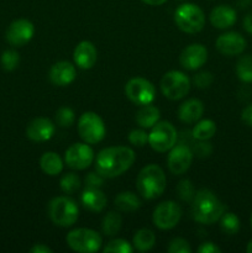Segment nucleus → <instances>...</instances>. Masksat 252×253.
<instances>
[{
    "instance_id": "nucleus-1",
    "label": "nucleus",
    "mask_w": 252,
    "mask_h": 253,
    "mask_svg": "<svg viewBox=\"0 0 252 253\" xmlns=\"http://www.w3.org/2000/svg\"><path fill=\"white\" fill-rule=\"evenodd\" d=\"M136 155L132 148L126 146L106 147L98 153L95 160L96 172L104 178H115L130 169Z\"/></svg>"
},
{
    "instance_id": "nucleus-2",
    "label": "nucleus",
    "mask_w": 252,
    "mask_h": 253,
    "mask_svg": "<svg viewBox=\"0 0 252 253\" xmlns=\"http://www.w3.org/2000/svg\"><path fill=\"white\" fill-rule=\"evenodd\" d=\"M226 207L209 189H200L195 193L192 203V215L195 221L203 225H211L219 221Z\"/></svg>"
},
{
    "instance_id": "nucleus-3",
    "label": "nucleus",
    "mask_w": 252,
    "mask_h": 253,
    "mask_svg": "<svg viewBox=\"0 0 252 253\" xmlns=\"http://www.w3.org/2000/svg\"><path fill=\"white\" fill-rule=\"evenodd\" d=\"M167 179L162 168L157 165H148L140 170L136 179L138 194L147 200L161 197L166 189Z\"/></svg>"
},
{
    "instance_id": "nucleus-4",
    "label": "nucleus",
    "mask_w": 252,
    "mask_h": 253,
    "mask_svg": "<svg viewBox=\"0 0 252 253\" xmlns=\"http://www.w3.org/2000/svg\"><path fill=\"white\" fill-rule=\"evenodd\" d=\"M48 216L54 225L69 227L74 225L79 216V208L73 199L68 197L53 198L48 203Z\"/></svg>"
},
{
    "instance_id": "nucleus-5",
    "label": "nucleus",
    "mask_w": 252,
    "mask_h": 253,
    "mask_svg": "<svg viewBox=\"0 0 252 253\" xmlns=\"http://www.w3.org/2000/svg\"><path fill=\"white\" fill-rule=\"evenodd\" d=\"M174 22L180 31L187 34H198L205 25L204 11L198 5L184 2L174 11Z\"/></svg>"
},
{
    "instance_id": "nucleus-6",
    "label": "nucleus",
    "mask_w": 252,
    "mask_h": 253,
    "mask_svg": "<svg viewBox=\"0 0 252 253\" xmlns=\"http://www.w3.org/2000/svg\"><path fill=\"white\" fill-rule=\"evenodd\" d=\"M105 124L103 119L93 111L82 114L78 120V133L84 142L96 145L105 137Z\"/></svg>"
},
{
    "instance_id": "nucleus-7",
    "label": "nucleus",
    "mask_w": 252,
    "mask_h": 253,
    "mask_svg": "<svg viewBox=\"0 0 252 253\" xmlns=\"http://www.w3.org/2000/svg\"><path fill=\"white\" fill-rule=\"evenodd\" d=\"M67 245L71 250L81 253H94L99 251L103 245V239L96 231L91 229L72 230L66 237Z\"/></svg>"
},
{
    "instance_id": "nucleus-8",
    "label": "nucleus",
    "mask_w": 252,
    "mask_h": 253,
    "mask_svg": "<svg viewBox=\"0 0 252 253\" xmlns=\"http://www.w3.org/2000/svg\"><path fill=\"white\" fill-rule=\"evenodd\" d=\"M177 130L169 121H158L148 133V145L156 152H167L175 145Z\"/></svg>"
},
{
    "instance_id": "nucleus-9",
    "label": "nucleus",
    "mask_w": 252,
    "mask_h": 253,
    "mask_svg": "<svg viewBox=\"0 0 252 253\" xmlns=\"http://www.w3.org/2000/svg\"><path fill=\"white\" fill-rule=\"evenodd\" d=\"M190 89V79L180 71H169L161 79V90L169 100L183 99Z\"/></svg>"
},
{
    "instance_id": "nucleus-10",
    "label": "nucleus",
    "mask_w": 252,
    "mask_h": 253,
    "mask_svg": "<svg viewBox=\"0 0 252 253\" xmlns=\"http://www.w3.org/2000/svg\"><path fill=\"white\" fill-rule=\"evenodd\" d=\"M125 94L133 104L142 106L152 104L156 98V89L150 81L136 77L126 83Z\"/></svg>"
},
{
    "instance_id": "nucleus-11",
    "label": "nucleus",
    "mask_w": 252,
    "mask_h": 253,
    "mask_svg": "<svg viewBox=\"0 0 252 253\" xmlns=\"http://www.w3.org/2000/svg\"><path fill=\"white\" fill-rule=\"evenodd\" d=\"M182 217V208L172 200H167L156 207L152 221L160 230H170L177 226Z\"/></svg>"
},
{
    "instance_id": "nucleus-12",
    "label": "nucleus",
    "mask_w": 252,
    "mask_h": 253,
    "mask_svg": "<svg viewBox=\"0 0 252 253\" xmlns=\"http://www.w3.org/2000/svg\"><path fill=\"white\" fill-rule=\"evenodd\" d=\"M64 161L69 168L76 170H84L93 163L94 151L89 143H73L64 153Z\"/></svg>"
},
{
    "instance_id": "nucleus-13",
    "label": "nucleus",
    "mask_w": 252,
    "mask_h": 253,
    "mask_svg": "<svg viewBox=\"0 0 252 253\" xmlns=\"http://www.w3.org/2000/svg\"><path fill=\"white\" fill-rule=\"evenodd\" d=\"M169 151L170 152L167 158L168 169L174 175L184 174L192 165L193 156H194L192 148L184 143H180V145L173 146Z\"/></svg>"
},
{
    "instance_id": "nucleus-14",
    "label": "nucleus",
    "mask_w": 252,
    "mask_h": 253,
    "mask_svg": "<svg viewBox=\"0 0 252 253\" xmlns=\"http://www.w3.org/2000/svg\"><path fill=\"white\" fill-rule=\"evenodd\" d=\"M35 35V26L30 20L17 19L6 30V41L14 47H22L31 41Z\"/></svg>"
},
{
    "instance_id": "nucleus-15",
    "label": "nucleus",
    "mask_w": 252,
    "mask_h": 253,
    "mask_svg": "<svg viewBox=\"0 0 252 253\" xmlns=\"http://www.w3.org/2000/svg\"><path fill=\"white\" fill-rule=\"evenodd\" d=\"M216 49L224 56H239L246 49L247 42L241 34L235 31L226 32L217 37Z\"/></svg>"
},
{
    "instance_id": "nucleus-16",
    "label": "nucleus",
    "mask_w": 252,
    "mask_h": 253,
    "mask_svg": "<svg viewBox=\"0 0 252 253\" xmlns=\"http://www.w3.org/2000/svg\"><path fill=\"white\" fill-rule=\"evenodd\" d=\"M208 61V49L200 43H193L185 47L179 56V63L188 71H195L204 66Z\"/></svg>"
},
{
    "instance_id": "nucleus-17",
    "label": "nucleus",
    "mask_w": 252,
    "mask_h": 253,
    "mask_svg": "<svg viewBox=\"0 0 252 253\" xmlns=\"http://www.w3.org/2000/svg\"><path fill=\"white\" fill-rule=\"evenodd\" d=\"M56 126L47 118H35L26 127V136L34 142H44L54 135Z\"/></svg>"
},
{
    "instance_id": "nucleus-18",
    "label": "nucleus",
    "mask_w": 252,
    "mask_h": 253,
    "mask_svg": "<svg viewBox=\"0 0 252 253\" xmlns=\"http://www.w3.org/2000/svg\"><path fill=\"white\" fill-rule=\"evenodd\" d=\"M49 81L57 86H67L73 83L77 77L76 67L68 61H59L49 69Z\"/></svg>"
},
{
    "instance_id": "nucleus-19",
    "label": "nucleus",
    "mask_w": 252,
    "mask_h": 253,
    "mask_svg": "<svg viewBox=\"0 0 252 253\" xmlns=\"http://www.w3.org/2000/svg\"><path fill=\"white\" fill-rule=\"evenodd\" d=\"M73 59L78 68L90 69L96 63L98 51L90 41H82L74 48Z\"/></svg>"
},
{
    "instance_id": "nucleus-20",
    "label": "nucleus",
    "mask_w": 252,
    "mask_h": 253,
    "mask_svg": "<svg viewBox=\"0 0 252 253\" xmlns=\"http://www.w3.org/2000/svg\"><path fill=\"white\" fill-rule=\"evenodd\" d=\"M210 22L214 27L220 30L229 29L236 22V11L230 5H219L210 12Z\"/></svg>"
},
{
    "instance_id": "nucleus-21",
    "label": "nucleus",
    "mask_w": 252,
    "mask_h": 253,
    "mask_svg": "<svg viewBox=\"0 0 252 253\" xmlns=\"http://www.w3.org/2000/svg\"><path fill=\"white\" fill-rule=\"evenodd\" d=\"M204 113V104L199 99H188L178 109V118L182 123L194 124L200 120Z\"/></svg>"
},
{
    "instance_id": "nucleus-22",
    "label": "nucleus",
    "mask_w": 252,
    "mask_h": 253,
    "mask_svg": "<svg viewBox=\"0 0 252 253\" xmlns=\"http://www.w3.org/2000/svg\"><path fill=\"white\" fill-rule=\"evenodd\" d=\"M81 199L84 208L94 212L101 211L108 204L106 195L101 192L100 188H85Z\"/></svg>"
},
{
    "instance_id": "nucleus-23",
    "label": "nucleus",
    "mask_w": 252,
    "mask_h": 253,
    "mask_svg": "<svg viewBox=\"0 0 252 253\" xmlns=\"http://www.w3.org/2000/svg\"><path fill=\"white\" fill-rule=\"evenodd\" d=\"M160 116V109L151 105V104H147V105H142L138 109L135 119L136 123L142 128H152L158 123Z\"/></svg>"
},
{
    "instance_id": "nucleus-24",
    "label": "nucleus",
    "mask_w": 252,
    "mask_h": 253,
    "mask_svg": "<svg viewBox=\"0 0 252 253\" xmlns=\"http://www.w3.org/2000/svg\"><path fill=\"white\" fill-rule=\"evenodd\" d=\"M40 167L47 175H58L63 170V161L56 152H44L40 158Z\"/></svg>"
},
{
    "instance_id": "nucleus-25",
    "label": "nucleus",
    "mask_w": 252,
    "mask_h": 253,
    "mask_svg": "<svg viewBox=\"0 0 252 253\" xmlns=\"http://www.w3.org/2000/svg\"><path fill=\"white\" fill-rule=\"evenodd\" d=\"M115 207L120 211L133 212L140 209L141 200L135 193L132 192H121L115 198Z\"/></svg>"
},
{
    "instance_id": "nucleus-26",
    "label": "nucleus",
    "mask_w": 252,
    "mask_h": 253,
    "mask_svg": "<svg viewBox=\"0 0 252 253\" xmlns=\"http://www.w3.org/2000/svg\"><path fill=\"white\" fill-rule=\"evenodd\" d=\"M156 244V235L148 229H141L133 235L132 245L137 251L146 252L150 251Z\"/></svg>"
},
{
    "instance_id": "nucleus-27",
    "label": "nucleus",
    "mask_w": 252,
    "mask_h": 253,
    "mask_svg": "<svg viewBox=\"0 0 252 253\" xmlns=\"http://www.w3.org/2000/svg\"><path fill=\"white\" fill-rule=\"evenodd\" d=\"M215 132H216V124L210 119H205L195 124L192 130V136L198 141H208L215 135Z\"/></svg>"
},
{
    "instance_id": "nucleus-28",
    "label": "nucleus",
    "mask_w": 252,
    "mask_h": 253,
    "mask_svg": "<svg viewBox=\"0 0 252 253\" xmlns=\"http://www.w3.org/2000/svg\"><path fill=\"white\" fill-rule=\"evenodd\" d=\"M121 225H123V220H121L120 215L115 211H110L104 216L101 229L106 236H115L120 231Z\"/></svg>"
},
{
    "instance_id": "nucleus-29",
    "label": "nucleus",
    "mask_w": 252,
    "mask_h": 253,
    "mask_svg": "<svg viewBox=\"0 0 252 253\" xmlns=\"http://www.w3.org/2000/svg\"><path fill=\"white\" fill-rule=\"evenodd\" d=\"M236 76L244 83H252V56H242L236 63Z\"/></svg>"
},
{
    "instance_id": "nucleus-30",
    "label": "nucleus",
    "mask_w": 252,
    "mask_h": 253,
    "mask_svg": "<svg viewBox=\"0 0 252 253\" xmlns=\"http://www.w3.org/2000/svg\"><path fill=\"white\" fill-rule=\"evenodd\" d=\"M220 227L226 235H236L240 230V220L234 212H224L220 217Z\"/></svg>"
},
{
    "instance_id": "nucleus-31",
    "label": "nucleus",
    "mask_w": 252,
    "mask_h": 253,
    "mask_svg": "<svg viewBox=\"0 0 252 253\" xmlns=\"http://www.w3.org/2000/svg\"><path fill=\"white\" fill-rule=\"evenodd\" d=\"M81 178L76 174V173H66L63 177L61 178L59 182V187H61L62 192L66 194H73L77 190L81 188Z\"/></svg>"
},
{
    "instance_id": "nucleus-32",
    "label": "nucleus",
    "mask_w": 252,
    "mask_h": 253,
    "mask_svg": "<svg viewBox=\"0 0 252 253\" xmlns=\"http://www.w3.org/2000/svg\"><path fill=\"white\" fill-rule=\"evenodd\" d=\"M54 119H56L57 125L61 126V127H71L73 125L74 120H76V115H74V111L71 108L62 106L56 111Z\"/></svg>"
},
{
    "instance_id": "nucleus-33",
    "label": "nucleus",
    "mask_w": 252,
    "mask_h": 253,
    "mask_svg": "<svg viewBox=\"0 0 252 253\" xmlns=\"http://www.w3.org/2000/svg\"><path fill=\"white\" fill-rule=\"evenodd\" d=\"M133 247L128 241L123 239H115L108 242L104 247V253H132Z\"/></svg>"
},
{
    "instance_id": "nucleus-34",
    "label": "nucleus",
    "mask_w": 252,
    "mask_h": 253,
    "mask_svg": "<svg viewBox=\"0 0 252 253\" xmlns=\"http://www.w3.org/2000/svg\"><path fill=\"white\" fill-rule=\"evenodd\" d=\"M0 62H1V66L5 71L11 72L16 69L17 66H19L20 56L14 49H6V51L2 52Z\"/></svg>"
},
{
    "instance_id": "nucleus-35",
    "label": "nucleus",
    "mask_w": 252,
    "mask_h": 253,
    "mask_svg": "<svg viewBox=\"0 0 252 253\" xmlns=\"http://www.w3.org/2000/svg\"><path fill=\"white\" fill-rule=\"evenodd\" d=\"M177 193L180 199L184 200V202H190L195 195L194 187H193L192 182L189 179H183L178 183Z\"/></svg>"
},
{
    "instance_id": "nucleus-36",
    "label": "nucleus",
    "mask_w": 252,
    "mask_h": 253,
    "mask_svg": "<svg viewBox=\"0 0 252 253\" xmlns=\"http://www.w3.org/2000/svg\"><path fill=\"white\" fill-rule=\"evenodd\" d=\"M128 141L135 147H143L148 143V133L143 128H135L128 133Z\"/></svg>"
},
{
    "instance_id": "nucleus-37",
    "label": "nucleus",
    "mask_w": 252,
    "mask_h": 253,
    "mask_svg": "<svg viewBox=\"0 0 252 253\" xmlns=\"http://www.w3.org/2000/svg\"><path fill=\"white\" fill-rule=\"evenodd\" d=\"M192 82L197 88L207 89L209 88V86L212 84V82H214V76H212L210 72L203 71L195 74V76L193 77Z\"/></svg>"
},
{
    "instance_id": "nucleus-38",
    "label": "nucleus",
    "mask_w": 252,
    "mask_h": 253,
    "mask_svg": "<svg viewBox=\"0 0 252 253\" xmlns=\"http://www.w3.org/2000/svg\"><path fill=\"white\" fill-rule=\"evenodd\" d=\"M168 252L169 253H190L192 249H190L189 244L187 240L182 239V237H175L172 241L169 242L168 246Z\"/></svg>"
},
{
    "instance_id": "nucleus-39",
    "label": "nucleus",
    "mask_w": 252,
    "mask_h": 253,
    "mask_svg": "<svg viewBox=\"0 0 252 253\" xmlns=\"http://www.w3.org/2000/svg\"><path fill=\"white\" fill-rule=\"evenodd\" d=\"M86 188H100L104 183V177L103 175L96 173H88L84 179Z\"/></svg>"
},
{
    "instance_id": "nucleus-40",
    "label": "nucleus",
    "mask_w": 252,
    "mask_h": 253,
    "mask_svg": "<svg viewBox=\"0 0 252 253\" xmlns=\"http://www.w3.org/2000/svg\"><path fill=\"white\" fill-rule=\"evenodd\" d=\"M211 145H210L209 142H207V141H199V142L194 146V151H192L193 153H195V155L199 156V157H208V156L211 153Z\"/></svg>"
},
{
    "instance_id": "nucleus-41",
    "label": "nucleus",
    "mask_w": 252,
    "mask_h": 253,
    "mask_svg": "<svg viewBox=\"0 0 252 253\" xmlns=\"http://www.w3.org/2000/svg\"><path fill=\"white\" fill-rule=\"evenodd\" d=\"M198 252L199 253H220L221 250L216 246L212 242H203L202 245L198 249Z\"/></svg>"
},
{
    "instance_id": "nucleus-42",
    "label": "nucleus",
    "mask_w": 252,
    "mask_h": 253,
    "mask_svg": "<svg viewBox=\"0 0 252 253\" xmlns=\"http://www.w3.org/2000/svg\"><path fill=\"white\" fill-rule=\"evenodd\" d=\"M241 119H242V121L246 124V125L251 126V127H252V104L247 105L246 108L242 110Z\"/></svg>"
},
{
    "instance_id": "nucleus-43",
    "label": "nucleus",
    "mask_w": 252,
    "mask_h": 253,
    "mask_svg": "<svg viewBox=\"0 0 252 253\" xmlns=\"http://www.w3.org/2000/svg\"><path fill=\"white\" fill-rule=\"evenodd\" d=\"M53 250L43 244H36L34 247L30 249V253H52Z\"/></svg>"
},
{
    "instance_id": "nucleus-44",
    "label": "nucleus",
    "mask_w": 252,
    "mask_h": 253,
    "mask_svg": "<svg viewBox=\"0 0 252 253\" xmlns=\"http://www.w3.org/2000/svg\"><path fill=\"white\" fill-rule=\"evenodd\" d=\"M244 29L246 30L249 34L252 35V12L247 14L244 19Z\"/></svg>"
},
{
    "instance_id": "nucleus-45",
    "label": "nucleus",
    "mask_w": 252,
    "mask_h": 253,
    "mask_svg": "<svg viewBox=\"0 0 252 253\" xmlns=\"http://www.w3.org/2000/svg\"><path fill=\"white\" fill-rule=\"evenodd\" d=\"M141 1L145 2V4L147 5H151V6H158V5L165 4L167 0H141Z\"/></svg>"
},
{
    "instance_id": "nucleus-46",
    "label": "nucleus",
    "mask_w": 252,
    "mask_h": 253,
    "mask_svg": "<svg viewBox=\"0 0 252 253\" xmlns=\"http://www.w3.org/2000/svg\"><path fill=\"white\" fill-rule=\"evenodd\" d=\"M237 5H239V7H241V9H246L247 6L251 5V0H237Z\"/></svg>"
},
{
    "instance_id": "nucleus-47",
    "label": "nucleus",
    "mask_w": 252,
    "mask_h": 253,
    "mask_svg": "<svg viewBox=\"0 0 252 253\" xmlns=\"http://www.w3.org/2000/svg\"><path fill=\"white\" fill-rule=\"evenodd\" d=\"M246 252H247V253H252V240H251V241L249 242V244H247Z\"/></svg>"
},
{
    "instance_id": "nucleus-48",
    "label": "nucleus",
    "mask_w": 252,
    "mask_h": 253,
    "mask_svg": "<svg viewBox=\"0 0 252 253\" xmlns=\"http://www.w3.org/2000/svg\"><path fill=\"white\" fill-rule=\"evenodd\" d=\"M251 226H252V215H251Z\"/></svg>"
},
{
    "instance_id": "nucleus-49",
    "label": "nucleus",
    "mask_w": 252,
    "mask_h": 253,
    "mask_svg": "<svg viewBox=\"0 0 252 253\" xmlns=\"http://www.w3.org/2000/svg\"><path fill=\"white\" fill-rule=\"evenodd\" d=\"M177 1H183V0H177Z\"/></svg>"
}]
</instances>
